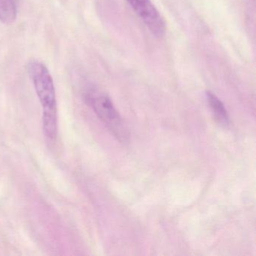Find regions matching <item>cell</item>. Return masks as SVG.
<instances>
[{
	"instance_id": "cell-4",
	"label": "cell",
	"mask_w": 256,
	"mask_h": 256,
	"mask_svg": "<svg viewBox=\"0 0 256 256\" xmlns=\"http://www.w3.org/2000/svg\"><path fill=\"white\" fill-rule=\"evenodd\" d=\"M206 100L214 114V119L218 125L223 127H228L230 124L228 114L221 100L212 92H206Z\"/></svg>"
},
{
	"instance_id": "cell-3",
	"label": "cell",
	"mask_w": 256,
	"mask_h": 256,
	"mask_svg": "<svg viewBox=\"0 0 256 256\" xmlns=\"http://www.w3.org/2000/svg\"><path fill=\"white\" fill-rule=\"evenodd\" d=\"M126 1L154 35L157 37H162L164 35L166 31V22L150 0Z\"/></svg>"
},
{
	"instance_id": "cell-1",
	"label": "cell",
	"mask_w": 256,
	"mask_h": 256,
	"mask_svg": "<svg viewBox=\"0 0 256 256\" xmlns=\"http://www.w3.org/2000/svg\"><path fill=\"white\" fill-rule=\"evenodd\" d=\"M28 74L42 108L43 131L48 142L56 140L58 132V102L54 82L48 67L40 60L28 65Z\"/></svg>"
},
{
	"instance_id": "cell-5",
	"label": "cell",
	"mask_w": 256,
	"mask_h": 256,
	"mask_svg": "<svg viewBox=\"0 0 256 256\" xmlns=\"http://www.w3.org/2000/svg\"><path fill=\"white\" fill-rule=\"evenodd\" d=\"M18 16V0H0V22L11 24Z\"/></svg>"
},
{
	"instance_id": "cell-2",
	"label": "cell",
	"mask_w": 256,
	"mask_h": 256,
	"mask_svg": "<svg viewBox=\"0 0 256 256\" xmlns=\"http://www.w3.org/2000/svg\"><path fill=\"white\" fill-rule=\"evenodd\" d=\"M84 98L96 114L119 142L121 143L128 142L130 133L128 130L119 112L106 94L98 90L89 89L85 92Z\"/></svg>"
}]
</instances>
